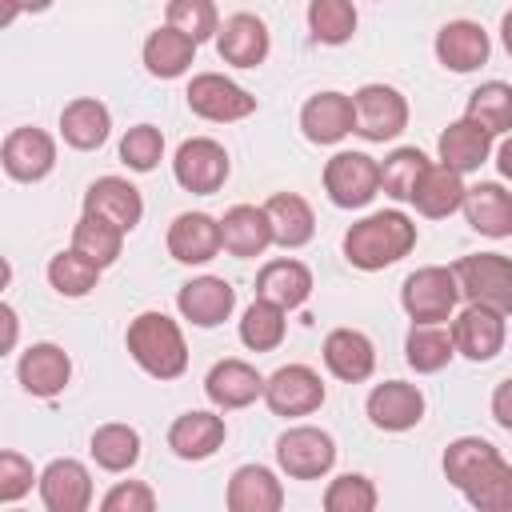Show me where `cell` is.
<instances>
[{
    "instance_id": "obj_1",
    "label": "cell",
    "mask_w": 512,
    "mask_h": 512,
    "mask_svg": "<svg viewBox=\"0 0 512 512\" xmlns=\"http://www.w3.org/2000/svg\"><path fill=\"white\" fill-rule=\"evenodd\" d=\"M412 248H416V224L396 208L372 212L344 232V256L360 272H380V268L404 260Z\"/></svg>"
},
{
    "instance_id": "obj_2",
    "label": "cell",
    "mask_w": 512,
    "mask_h": 512,
    "mask_svg": "<svg viewBox=\"0 0 512 512\" xmlns=\"http://www.w3.org/2000/svg\"><path fill=\"white\" fill-rule=\"evenodd\" d=\"M132 360L156 376V380H176L184 368H188V344H184V332L172 316L164 312H140L132 324H128V336H124Z\"/></svg>"
},
{
    "instance_id": "obj_3",
    "label": "cell",
    "mask_w": 512,
    "mask_h": 512,
    "mask_svg": "<svg viewBox=\"0 0 512 512\" xmlns=\"http://www.w3.org/2000/svg\"><path fill=\"white\" fill-rule=\"evenodd\" d=\"M456 280H460V296L468 304H484L496 312H512V260L500 252H476V256H460L452 264Z\"/></svg>"
},
{
    "instance_id": "obj_4",
    "label": "cell",
    "mask_w": 512,
    "mask_h": 512,
    "mask_svg": "<svg viewBox=\"0 0 512 512\" xmlns=\"http://www.w3.org/2000/svg\"><path fill=\"white\" fill-rule=\"evenodd\" d=\"M456 300H460V280L452 268H440V264L416 268L400 284V304L412 316V324H444Z\"/></svg>"
},
{
    "instance_id": "obj_5",
    "label": "cell",
    "mask_w": 512,
    "mask_h": 512,
    "mask_svg": "<svg viewBox=\"0 0 512 512\" xmlns=\"http://www.w3.org/2000/svg\"><path fill=\"white\" fill-rule=\"evenodd\" d=\"M276 464L292 480H320L336 464V440L324 428H312V424L288 428L276 440Z\"/></svg>"
},
{
    "instance_id": "obj_6",
    "label": "cell",
    "mask_w": 512,
    "mask_h": 512,
    "mask_svg": "<svg viewBox=\"0 0 512 512\" xmlns=\"http://www.w3.org/2000/svg\"><path fill=\"white\" fill-rule=\"evenodd\" d=\"M184 100L200 120H212V124H232V120H244V116L256 112V96L248 88H240L236 80L220 76V72L192 76Z\"/></svg>"
},
{
    "instance_id": "obj_7",
    "label": "cell",
    "mask_w": 512,
    "mask_h": 512,
    "mask_svg": "<svg viewBox=\"0 0 512 512\" xmlns=\"http://www.w3.org/2000/svg\"><path fill=\"white\" fill-rule=\"evenodd\" d=\"M352 108H356V128L352 132L372 140V144L396 140L408 128V100L392 84H364L352 96Z\"/></svg>"
},
{
    "instance_id": "obj_8",
    "label": "cell",
    "mask_w": 512,
    "mask_h": 512,
    "mask_svg": "<svg viewBox=\"0 0 512 512\" xmlns=\"http://www.w3.org/2000/svg\"><path fill=\"white\" fill-rule=\"evenodd\" d=\"M324 192L336 208H364L380 192V164L368 152H336L324 164Z\"/></svg>"
},
{
    "instance_id": "obj_9",
    "label": "cell",
    "mask_w": 512,
    "mask_h": 512,
    "mask_svg": "<svg viewBox=\"0 0 512 512\" xmlns=\"http://www.w3.org/2000/svg\"><path fill=\"white\" fill-rule=\"evenodd\" d=\"M172 176L184 192H196V196H212L224 188L228 180V152L224 144H216L212 136H192L176 148V160H172Z\"/></svg>"
},
{
    "instance_id": "obj_10",
    "label": "cell",
    "mask_w": 512,
    "mask_h": 512,
    "mask_svg": "<svg viewBox=\"0 0 512 512\" xmlns=\"http://www.w3.org/2000/svg\"><path fill=\"white\" fill-rule=\"evenodd\" d=\"M264 404L276 416H308L324 404V380L308 364H284L264 380Z\"/></svg>"
},
{
    "instance_id": "obj_11",
    "label": "cell",
    "mask_w": 512,
    "mask_h": 512,
    "mask_svg": "<svg viewBox=\"0 0 512 512\" xmlns=\"http://www.w3.org/2000/svg\"><path fill=\"white\" fill-rule=\"evenodd\" d=\"M0 164L12 180L36 184L56 168V140L44 128H12L0 144Z\"/></svg>"
},
{
    "instance_id": "obj_12",
    "label": "cell",
    "mask_w": 512,
    "mask_h": 512,
    "mask_svg": "<svg viewBox=\"0 0 512 512\" xmlns=\"http://www.w3.org/2000/svg\"><path fill=\"white\" fill-rule=\"evenodd\" d=\"M268 48H272L268 24L260 16H252V12L228 16L220 24V32H216V52L232 68H256V64H264L268 60Z\"/></svg>"
},
{
    "instance_id": "obj_13",
    "label": "cell",
    "mask_w": 512,
    "mask_h": 512,
    "mask_svg": "<svg viewBox=\"0 0 512 512\" xmlns=\"http://www.w3.org/2000/svg\"><path fill=\"white\" fill-rule=\"evenodd\" d=\"M176 308L196 328H216L236 308V288L224 276H196L176 292Z\"/></svg>"
},
{
    "instance_id": "obj_14",
    "label": "cell",
    "mask_w": 512,
    "mask_h": 512,
    "mask_svg": "<svg viewBox=\"0 0 512 512\" xmlns=\"http://www.w3.org/2000/svg\"><path fill=\"white\" fill-rule=\"evenodd\" d=\"M452 344L460 356L484 364L504 348V312L484 308V304H468L456 320H452Z\"/></svg>"
},
{
    "instance_id": "obj_15",
    "label": "cell",
    "mask_w": 512,
    "mask_h": 512,
    "mask_svg": "<svg viewBox=\"0 0 512 512\" xmlns=\"http://www.w3.org/2000/svg\"><path fill=\"white\" fill-rule=\"evenodd\" d=\"M368 420L384 432H408L424 416V392L404 380H384L368 392Z\"/></svg>"
},
{
    "instance_id": "obj_16",
    "label": "cell",
    "mask_w": 512,
    "mask_h": 512,
    "mask_svg": "<svg viewBox=\"0 0 512 512\" xmlns=\"http://www.w3.org/2000/svg\"><path fill=\"white\" fill-rule=\"evenodd\" d=\"M16 376H20V384H24L28 396L52 400V396H60V392L68 388V380H72V360H68V352H64L60 344H48V340H44V344H32V348L20 356Z\"/></svg>"
},
{
    "instance_id": "obj_17",
    "label": "cell",
    "mask_w": 512,
    "mask_h": 512,
    "mask_svg": "<svg viewBox=\"0 0 512 512\" xmlns=\"http://www.w3.org/2000/svg\"><path fill=\"white\" fill-rule=\"evenodd\" d=\"M40 500L48 512H84L92 504V476L80 460L60 456L40 472Z\"/></svg>"
},
{
    "instance_id": "obj_18",
    "label": "cell",
    "mask_w": 512,
    "mask_h": 512,
    "mask_svg": "<svg viewBox=\"0 0 512 512\" xmlns=\"http://www.w3.org/2000/svg\"><path fill=\"white\" fill-rule=\"evenodd\" d=\"M300 128L312 144H340L356 128V108L352 96L344 92H316L300 108Z\"/></svg>"
},
{
    "instance_id": "obj_19",
    "label": "cell",
    "mask_w": 512,
    "mask_h": 512,
    "mask_svg": "<svg viewBox=\"0 0 512 512\" xmlns=\"http://www.w3.org/2000/svg\"><path fill=\"white\" fill-rule=\"evenodd\" d=\"M220 248V220H212L208 212H180L168 224V252L180 264H208Z\"/></svg>"
},
{
    "instance_id": "obj_20",
    "label": "cell",
    "mask_w": 512,
    "mask_h": 512,
    "mask_svg": "<svg viewBox=\"0 0 512 512\" xmlns=\"http://www.w3.org/2000/svg\"><path fill=\"white\" fill-rule=\"evenodd\" d=\"M488 32L476 20H448L436 32V60L448 72H476L480 64H488Z\"/></svg>"
},
{
    "instance_id": "obj_21",
    "label": "cell",
    "mask_w": 512,
    "mask_h": 512,
    "mask_svg": "<svg viewBox=\"0 0 512 512\" xmlns=\"http://www.w3.org/2000/svg\"><path fill=\"white\" fill-rule=\"evenodd\" d=\"M204 392L216 408L232 412V408H248L252 400L264 396V376L248 364V360H220L212 364V372L204 376Z\"/></svg>"
},
{
    "instance_id": "obj_22",
    "label": "cell",
    "mask_w": 512,
    "mask_h": 512,
    "mask_svg": "<svg viewBox=\"0 0 512 512\" xmlns=\"http://www.w3.org/2000/svg\"><path fill=\"white\" fill-rule=\"evenodd\" d=\"M84 212H96V216L112 220L116 228L132 232L140 224V216H144V200H140L136 184H128L120 176H100L84 192Z\"/></svg>"
},
{
    "instance_id": "obj_23",
    "label": "cell",
    "mask_w": 512,
    "mask_h": 512,
    "mask_svg": "<svg viewBox=\"0 0 512 512\" xmlns=\"http://www.w3.org/2000/svg\"><path fill=\"white\" fill-rule=\"evenodd\" d=\"M324 364H328V372H332L336 380L360 384V380H368L372 368H376V348H372V340H368L364 332H356V328H332V332L324 336Z\"/></svg>"
},
{
    "instance_id": "obj_24",
    "label": "cell",
    "mask_w": 512,
    "mask_h": 512,
    "mask_svg": "<svg viewBox=\"0 0 512 512\" xmlns=\"http://www.w3.org/2000/svg\"><path fill=\"white\" fill-rule=\"evenodd\" d=\"M224 500L232 512H280L284 508V484L264 464H240L228 480Z\"/></svg>"
},
{
    "instance_id": "obj_25",
    "label": "cell",
    "mask_w": 512,
    "mask_h": 512,
    "mask_svg": "<svg viewBox=\"0 0 512 512\" xmlns=\"http://www.w3.org/2000/svg\"><path fill=\"white\" fill-rule=\"evenodd\" d=\"M220 240H224V252L228 256H240V260L260 256L272 244V220L256 204H236L220 220Z\"/></svg>"
},
{
    "instance_id": "obj_26",
    "label": "cell",
    "mask_w": 512,
    "mask_h": 512,
    "mask_svg": "<svg viewBox=\"0 0 512 512\" xmlns=\"http://www.w3.org/2000/svg\"><path fill=\"white\" fill-rule=\"evenodd\" d=\"M224 436H228L224 416H216V412H184L168 428V448L180 460H208L224 444Z\"/></svg>"
},
{
    "instance_id": "obj_27",
    "label": "cell",
    "mask_w": 512,
    "mask_h": 512,
    "mask_svg": "<svg viewBox=\"0 0 512 512\" xmlns=\"http://www.w3.org/2000/svg\"><path fill=\"white\" fill-rule=\"evenodd\" d=\"M464 216H468V224H472L480 236L504 240V236H512V192H508L504 184L480 180V184H472L468 196H464Z\"/></svg>"
},
{
    "instance_id": "obj_28",
    "label": "cell",
    "mask_w": 512,
    "mask_h": 512,
    "mask_svg": "<svg viewBox=\"0 0 512 512\" xmlns=\"http://www.w3.org/2000/svg\"><path fill=\"white\" fill-rule=\"evenodd\" d=\"M464 196H468V188H464V180H460L456 168H448V164H428V172L420 176V184H416V192H412V204H416L420 216L444 220V216H452L456 208H464Z\"/></svg>"
},
{
    "instance_id": "obj_29",
    "label": "cell",
    "mask_w": 512,
    "mask_h": 512,
    "mask_svg": "<svg viewBox=\"0 0 512 512\" xmlns=\"http://www.w3.org/2000/svg\"><path fill=\"white\" fill-rule=\"evenodd\" d=\"M108 132H112V116H108V108L100 100L80 96V100L64 104V112H60V136H64L68 148L92 152V148H100L108 140Z\"/></svg>"
},
{
    "instance_id": "obj_30",
    "label": "cell",
    "mask_w": 512,
    "mask_h": 512,
    "mask_svg": "<svg viewBox=\"0 0 512 512\" xmlns=\"http://www.w3.org/2000/svg\"><path fill=\"white\" fill-rule=\"evenodd\" d=\"M256 296L280 304L284 312L288 308H300L312 296V272H308V264H300L292 256L288 260H268L260 268V276H256Z\"/></svg>"
},
{
    "instance_id": "obj_31",
    "label": "cell",
    "mask_w": 512,
    "mask_h": 512,
    "mask_svg": "<svg viewBox=\"0 0 512 512\" xmlns=\"http://www.w3.org/2000/svg\"><path fill=\"white\" fill-rule=\"evenodd\" d=\"M192 60H196V40L184 36L180 28H172V24L156 28V32L144 40V68H148L152 76H160V80L184 76V72L192 68Z\"/></svg>"
},
{
    "instance_id": "obj_32",
    "label": "cell",
    "mask_w": 512,
    "mask_h": 512,
    "mask_svg": "<svg viewBox=\"0 0 512 512\" xmlns=\"http://www.w3.org/2000/svg\"><path fill=\"white\" fill-rule=\"evenodd\" d=\"M264 212L272 220V244H280V248H304L312 240V232H316V216H312L308 200L296 196V192L268 196Z\"/></svg>"
},
{
    "instance_id": "obj_33",
    "label": "cell",
    "mask_w": 512,
    "mask_h": 512,
    "mask_svg": "<svg viewBox=\"0 0 512 512\" xmlns=\"http://www.w3.org/2000/svg\"><path fill=\"white\" fill-rule=\"evenodd\" d=\"M436 148H440V164H448V168H456L464 176V172H476L488 160L492 136L480 124H472V120H456V124H448L440 132V144Z\"/></svg>"
},
{
    "instance_id": "obj_34",
    "label": "cell",
    "mask_w": 512,
    "mask_h": 512,
    "mask_svg": "<svg viewBox=\"0 0 512 512\" xmlns=\"http://www.w3.org/2000/svg\"><path fill=\"white\" fill-rule=\"evenodd\" d=\"M452 356H456L452 328H440V324H412V332H408V340H404V360H408L412 372L432 376V372L448 368Z\"/></svg>"
},
{
    "instance_id": "obj_35",
    "label": "cell",
    "mask_w": 512,
    "mask_h": 512,
    "mask_svg": "<svg viewBox=\"0 0 512 512\" xmlns=\"http://www.w3.org/2000/svg\"><path fill=\"white\" fill-rule=\"evenodd\" d=\"M500 460V452L484 440V436H460V440H452L448 448H444V476H448V484L452 488H468L484 468H492Z\"/></svg>"
},
{
    "instance_id": "obj_36",
    "label": "cell",
    "mask_w": 512,
    "mask_h": 512,
    "mask_svg": "<svg viewBox=\"0 0 512 512\" xmlns=\"http://www.w3.org/2000/svg\"><path fill=\"white\" fill-rule=\"evenodd\" d=\"M464 120L480 124L488 136H504V132H512V84H504V80H488V84H480V88L468 96Z\"/></svg>"
},
{
    "instance_id": "obj_37",
    "label": "cell",
    "mask_w": 512,
    "mask_h": 512,
    "mask_svg": "<svg viewBox=\"0 0 512 512\" xmlns=\"http://www.w3.org/2000/svg\"><path fill=\"white\" fill-rule=\"evenodd\" d=\"M72 248L84 252L88 260H96L100 268L116 264L120 260V248H124V228H116L112 220L96 216V212H84L72 228Z\"/></svg>"
},
{
    "instance_id": "obj_38",
    "label": "cell",
    "mask_w": 512,
    "mask_h": 512,
    "mask_svg": "<svg viewBox=\"0 0 512 512\" xmlns=\"http://www.w3.org/2000/svg\"><path fill=\"white\" fill-rule=\"evenodd\" d=\"M88 452L104 472H128L140 460V432L132 424H100Z\"/></svg>"
},
{
    "instance_id": "obj_39",
    "label": "cell",
    "mask_w": 512,
    "mask_h": 512,
    "mask_svg": "<svg viewBox=\"0 0 512 512\" xmlns=\"http://www.w3.org/2000/svg\"><path fill=\"white\" fill-rule=\"evenodd\" d=\"M284 332H288L284 308L272 304V300H264V296H256V300L248 304L244 320H240V340H244V348H252V352H272V348H280Z\"/></svg>"
},
{
    "instance_id": "obj_40",
    "label": "cell",
    "mask_w": 512,
    "mask_h": 512,
    "mask_svg": "<svg viewBox=\"0 0 512 512\" xmlns=\"http://www.w3.org/2000/svg\"><path fill=\"white\" fill-rule=\"evenodd\" d=\"M100 264L96 260H88L84 252H76V248H68V252H56L52 260H48V284L60 292V296H88L92 288H96V280H100Z\"/></svg>"
},
{
    "instance_id": "obj_41",
    "label": "cell",
    "mask_w": 512,
    "mask_h": 512,
    "mask_svg": "<svg viewBox=\"0 0 512 512\" xmlns=\"http://www.w3.org/2000/svg\"><path fill=\"white\" fill-rule=\"evenodd\" d=\"M424 172H428V156L420 148H396L380 164V192L392 200H412Z\"/></svg>"
},
{
    "instance_id": "obj_42",
    "label": "cell",
    "mask_w": 512,
    "mask_h": 512,
    "mask_svg": "<svg viewBox=\"0 0 512 512\" xmlns=\"http://www.w3.org/2000/svg\"><path fill=\"white\" fill-rule=\"evenodd\" d=\"M308 32L320 44H348L356 32L352 0H308Z\"/></svg>"
},
{
    "instance_id": "obj_43",
    "label": "cell",
    "mask_w": 512,
    "mask_h": 512,
    "mask_svg": "<svg viewBox=\"0 0 512 512\" xmlns=\"http://www.w3.org/2000/svg\"><path fill=\"white\" fill-rule=\"evenodd\" d=\"M468 504L480 512H508L512 508V464L500 456L492 468H484L468 488H464Z\"/></svg>"
},
{
    "instance_id": "obj_44",
    "label": "cell",
    "mask_w": 512,
    "mask_h": 512,
    "mask_svg": "<svg viewBox=\"0 0 512 512\" xmlns=\"http://www.w3.org/2000/svg\"><path fill=\"white\" fill-rule=\"evenodd\" d=\"M164 16H168L172 28H180L196 44H204L208 36L220 32V16H216V4L212 0H168Z\"/></svg>"
},
{
    "instance_id": "obj_45",
    "label": "cell",
    "mask_w": 512,
    "mask_h": 512,
    "mask_svg": "<svg viewBox=\"0 0 512 512\" xmlns=\"http://www.w3.org/2000/svg\"><path fill=\"white\" fill-rule=\"evenodd\" d=\"M328 512H372L376 508V484L360 472H344L324 488Z\"/></svg>"
},
{
    "instance_id": "obj_46",
    "label": "cell",
    "mask_w": 512,
    "mask_h": 512,
    "mask_svg": "<svg viewBox=\"0 0 512 512\" xmlns=\"http://www.w3.org/2000/svg\"><path fill=\"white\" fill-rule=\"evenodd\" d=\"M160 156H164V136H160V128H152V124H132V128L124 132V140H120V160H124L132 172H152V168L160 164Z\"/></svg>"
},
{
    "instance_id": "obj_47",
    "label": "cell",
    "mask_w": 512,
    "mask_h": 512,
    "mask_svg": "<svg viewBox=\"0 0 512 512\" xmlns=\"http://www.w3.org/2000/svg\"><path fill=\"white\" fill-rule=\"evenodd\" d=\"M32 480H40L32 472V460H24L20 452H0V504H16L20 496L32 492Z\"/></svg>"
},
{
    "instance_id": "obj_48",
    "label": "cell",
    "mask_w": 512,
    "mask_h": 512,
    "mask_svg": "<svg viewBox=\"0 0 512 512\" xmlns=\"http://www.w3.org/2000/svg\"><path fill=\"white\" fill-rule=\"evenodd\" d=\"M104 512H152L156 508V492L140 480H120L116 488H108V496L100 500Z\"/></svg>"
},
{
    "instance_id": "obj_49",
    "label": "cell",
    "mask_w": 512,
    "mask_h": 512,
    "mask_svg": "<svg viewBox=\"0 0 512 512\" xmlns=\"http://www.w3.org/2000/svg\"><path fill=\"white\" fill-rule=\"evenodd\" d=\"M492 420L504 432H512V380H500L496 384V392H492Z\"/></svg>"
},
{
    "instance_id": "obj_50",
    "label": "cell",
    "mask_w": 512,
    "mask_h": 512,
    "mask_svg": "<svg viewBox=\"0 0 512 512\" xmlns=\"http://www.w3.org/2000/svg\"><path fill=\"white\" fill-rule=\"evenodd\" d=\"M52 0H4V24L16 20V12H44Z\"/></svg>"
},
{
    "instance_id": "obj_51",
    "label": "cell",
    "mask_w": 512,
    "mask_h": 512,
    "mask_svg": "<svg viewBox=\"0 0 512 512\" xmlns=\"http://www.w3.org/2000/svg\"><path fill=\"white\" fill-rule=\"evenodd\" d=\"M0 316H4V352H12V344H16V312H12V304H4Z\"/></svg>"
},
{
    "instance_id": "obj_52",
    "label": "cell",
    "mask_w": 512,
    "mask_h": 512,
    "mask_svg": "<svg viewBox=\"0 0 512 512\" xmlns=\"http://www.w3.org/2000/svg\"><path fill=\"white\" fill-rule=\"evenodd\" d=\"M496 168H500V176H504V180H512V136L496 148Z\"/></svg>"
},
{
    "instance_id": "obj_53",
    "label": "cell",
    "mask_w": 512,
    "mask_h": 512,
    "mask_svg": "<svg viewBox=\"0 0 512 512\" xmlns=\"http://www.w3.org/2000/svg\"><path fill=\"white\" fill-rule=\"evenodd\" d=\"M500 40H504V48H508V56H512V8H508L504 20H500Z\"/></svg>"
}]
</instances>
